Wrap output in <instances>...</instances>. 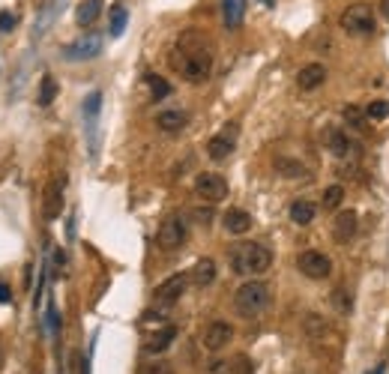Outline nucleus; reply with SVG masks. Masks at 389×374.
I'll return each instance as SVG.
<instances>
[{"mask_svg": "<svg viewBox=\"0 0 389 374\" xmlns=\"http://www.w3.org/2000/svg\"><path fill=\"white\" fill-rule=\"evenodd\" d=\"M171 64H174V69H177L189 84H204L210 78V72H213L210 42L198 30H186L180 36L177 48H174Z\"/></svg>", "mask_w": 389, "mask_h": 374, "instance_id": "f257e3e1", "label": "nucleus"}, {"mask_svg": "<svg viewBox=\"0 0 389 374\" xmlns=\"http://www.w3.org/2000/svg\"><path fill=\"white\" fill-rule=\"evenodd\" d=\"M228 260L237 276H263L273 267V252L261 243H237L228 252Z\"/></svg>", "mask_w": 389, "mask_h": 374, "instance_id": "f03ea898", "label": "nucleus"}, {"mask_svg": "<svg viewBox=\"0 0 389 374\" xmlns=\"http://www.w3.org/2000/svg\"><path fill=\"white\" fill-rule=\"evenodd\" d=\"M270 303H273V294L263 282H246L234 294V308L240 318H258L270 308Z\"/></svg>", "mask_w": 389, "mask_h": 374, "instance_id": "7ed1b4c3", "label": "nucleus"}, {"mask_svg": "<svg viewBox=\"0 0 389 374\" xmlns=\"http://www.w3.org/2000/svg\"><path fill=\"white\" fill-rule=\"evenodd\" d=\"M338 24H342L345 33H350V36H371L374 33V12L369 4H350L342 12Z\"/></svg>", "mask_w": 389, "mask_h": 374, "instance_id": "20e7f679", "label": "nucleus"}, {"mask_svg": "<svg viewBox=\"0 0 389 374\" xmlns=\"http://www.w3.org/2000/svg\"><path fill=\"white\" fill-rule=\"evenodd\" d=\"M186 243V224L183 219L171 216L159 224V234H156V246L162 248V252H177V248Z\"/></svg>", "mask_w": 389, "mask_h": 374, "instance_id": "39448f33", "label": "nucleus"}, {"mask_svg": "<svg viewBox=\"0 0 389 374\" xmlns=\"http://www.w3.org/2000/svg\"><path fill=\"white\" fill-rule=\"evenodd\" d=\"M297 267H299V272H303V276L321 282V279H326V276L333 272V260L326 258L323 252H315V248H309V252H299Z\"/></svg>", "mask_w": 389, "mask_h": 374, "instance_id": "423d86ee", "label": "nucleus"}, {"mask_svg": "<svg viewBox=\"0 0 389 374\" xmlns=\"http://www.w3.org/2000/svg\"><path fill=\"white\" fill-rule=\"evenodd\" d=\"M64 189H66V180L64 177H52L42 192V216L48 222H54L60 213H64Z\"/></svg>", "mask_w": 389, "mask_h": 374, "instance_id": "0eeeda50", "label": "nucleus"}, {"mask_svg": "<svg viewBox=\"0 0 389 374\" xmlns=\"http://www.w3.org/2000/svg\"><path fill=\"white\" fill-rule=\"evenodd\" d=\"M195 195L204 198L210 204H216L228 195V183H225V177H219V174H201L195 180Z\"/></svg>", "mask_w": 389, "mask_h": 374, "instance_id": "6e6552de", "label": "nucleus"}, {"mask_svg": "<svg viewBox=\"0 0 389 374\" xmlns=\"http://www.w3.org/2000/svg\"><path fill=\"white\" fill-rule=\"evenodd\" d=\"M189 276H183V272H177V276H171V279H165V282H162L159 284V288H156V303L159 306H174V303H177V299L186 294V288H189Z\"/></svg>", "mask_w": 389, "mask_h": 374, "instance_id": "1a4fd4ad", "label": "nucleus"}, {"mask_svg": "<svg viewBox=\"0 0 389 374\" xmlns=\"http://www.w3.org/2000/svg\"><path fill=\"white\" fill-rule=\"evenodd\" d=\"M231 339H234V327H231V323H225V320H213L210 327L204 330V347L213 351V354L222 351Z\"/></svg>", "mask_w": 389, "mask_h": 374, "instance_id": "9d476101", "label": "nucleus"}, {"mask_svg": "<svg viewBox=\"0 0 389 374\" xmlns=\"http://www.w3.org/2000/svg\"><path fill=\"white\" fill-rule=\"evenodd\" d=\"M354 234H357V213L354 210H345V213H338L333 219V240L338 246H347L354 240Z\"/></svg>", "mask_w": 389, "mask_h": 374, "instance_id": "9b49d317", "label": "nucleus"}, {"mask_svg": "<svg viewBox=\"0 0 389 374\" xmlns=\"http://www.w3.org/2000/svg\"><path fill=\"white\" fill-rule=\"evenodd\" d=\"M323 81H326V66L323 64H309V66L299 69V75H297L299 90H318Z\"/></svg>", "mask_w": 389, "mask_h": 374, "instance_id": "f8f14e48", "label": "nucleus"}, {"mask_svg": "<svg viewBox=\"0 0 389 374\" xmlns=\"http://www.w3.org/2000/svg\"><path fill=\"white\" fill-rule=\"evenodd\" d=\"M323 144H326V150H330L333 156H347L350 153V138H347V132L345 129H338V126H330L323 132Z\"/></svg>", "mask_w": 389, "mask_h": 374, "instance_id": "ddd939ff", "label": "nucleus"}, {"mask_svg": "<svg viewBox=\"0 0 389 374\" xmlns=\"http://www.w3.org/2000/svg\"><path fill=\"white\" fill-rule=\"evenodd\" d=\"M246 4L249 0H222V18H225V28L237 30L246 18Z\"/></svg>", "mask_w": 389, "mask_h": 374, "instance_id": "4468645a", "label": "nucleus"}, {"mask_svg": "<svg viewBox=\"0 0 389 374\" xmlns=\"http://www.w3.org/2000/svg\"><path fill=\"white\" fill-rule=\"evenodd\" d=\"M99 48H102V40H99V36H87V40L72 42L66 48V57L69 60H90V57L99 54Z\"/></svg>", "mask_w": 389, "mask_h": 374, "instance_id": "2eb2a0df", "label": "nucleus"}, {"mask_svg": "<svg viewBox=\"0 0 389 374\" xmlns=\"http://www.w3.org/2000/svg\"><path fill=\"white\" fill-rule=\"evenodd\" d=\"M174 339H177V327H171V323H168L165 330H159V332L150 335V342L144 344V354L156 356V354H162V351H168Z\"/></svg>", "mask_w": 389, "mask_h": 374, "instance_id": "dca6fc26", "label": "nucleus"}, {"mask_svg": "<svg viewBox=\"0 0 389 374\" xmlns=\"http://www.w3.org/2000/svg\"><path fill=\"white\" fill-rule=\"evenodd\" d=\"M234 153V138L231 135H213V138L207 141V156L213 162H225Z\"/></svg>", "mask_w": 389, "mask_h": 374, "instance_id": "f3484780", "label": "nucleus"}, {"mask_svg": "<svg viewBox=\"0 0 389 374\" xmlns=\"http://www.w3.org/2000/svg\"><path fill=\"white\" fill-rule=\"evenodd\" d=\"M249 228H252V216L246 213V210H228L225 213V231L240 236V234H249Z\"/></svg>", "mask_w": 389, "mask_h": 374, "instance_id": "a211bd4d", "label": "nucleus"}, {"mask_svg": "<svg viewBox=\"0 0 389 374\" xmlns=\"http://www.w3.org/2000/svg\"><path fill=\"white\" fill-rule=\"evenodd\" d=\"M99 16H102V0H81L78 9H75V21H78V28H90Z\"/></svg>", "mask_w": 389, "mask_h": 374, "instance_id": "6ab92c4d", "label": "nucleus"}, {"mask_svg": "<svg viewBox=\"0 0 389 374\" xmlns=\"http://www.w3.org/2000/svg\"><path fill=\"white\" fill-rule=\"evenodd\" d=\"M198 288H207V284L216 282V264H213L210 258H201L198 264L192 267V276H189Z\"/></svg>", "mask_w": 389, "mask_h": 374, "instance_id": "aec40b11", "label": "nucleus"}, {"mask_svg": "<svg viewBox=\"0 0 389 374\" xmlns=\"http://www.w3.org/2000/svg\"><path fill=\"white\" fill-rule=\"evenodd\" d=\"M156 126H159L162 132H168V135L183 132V126H186V114H183V111H162V114L156 117Z\"/></svg>", "mask_w": 389, "mask_h": 374, "instance_id": "412c9836", "label": "nucleus"}, {"mask_svg": "<svg viewBox=\"0 0 389 374\" xmlns=\"http://www.w3.org/2000/svg\"><path fill=\"white\" fill-rule=\"evenodd\" d=\"M315 216H318V207L311 201H294L291 204V222L294 224H303L306 228V224L315 222Z\"/></svg>", "mask_w": 389, "mask_h": 374, "instance_id": "4be33fe9", "label": "nucleus"}, {"mask_svg": "<svg viewBox=\"0 0 389 374\" xmlns=\"http://www.w3.org/2000/svg\"><path fill=\"white\" fill-rule=\"evenodd\" d=\"M342 201H345V186H326L323 189V198H321V204H323V210H338L342 207Z\"/></svg>", "mask_w": 389, "mask_h": 374, "instance_id": "5701e85b", "label": "nucleus"}, {"mask_svg": "<svg viewBox=\"0 0 389 374\" xmlns=\"http://www.w3.org/2000/svg\"><path fill=\"white\" fill-rule=\"evenodd\" d=\"M345 120H347V123H350V126H354L357 132H362V135L369 132V117H366V111H362V108H357V105H347V108H345Z\"/></svg>", "mask_w": 389, "mask_h": 374, "instance_id": "b1692460", "label": "nucleus"}, {"mask_svg": "<svg viewBox=\"0 0 389 374\" xmlns=\"http://www.w3.org/2000/svg\"><path fill=\"white\" fill-rule=\"evenodd\" d=\"M126 21H129V12H126V6H111V16H108L111 36H120L123 30H126Z\"/></svg>", "mask_w": 389, "mask_h": 374, "instance_id": "393cba45", "label": "nucleus"}, {"mask_svg": "<svg viewBox=\"0 0 389 374\" xmlns=\"http://www.w3.org/2000/svg\"><path fill=\"white\" fill-rule=\"evenodd\" d=\"M275 168H279V174H285V177H303V174H306L303 162H294V159H287V156L275 159Z\"/></svg>", "mask_w": 389, "mask_h": 374, "instance_id": "a878e982", "label": "nucleus"}, {"mask_svg": "<svg viewBox=\"0 0 389 374\" xmlns=\"http://www.w3.org/2000/svg\"><path fill=\"white\" fill-rule=\"evenodd\" d=\"M147 87H150V93H153V99H165L171 93V84L156 72H147Z\"/></svg>", "mask_w": 389, "mask_h": 374, "instance_id": "bb28decb", "label": "nucleus"}, {"mask_svg": "<svg viewBox=\"0 0 389 374\" xmlns=\"http://www.w3.org/2000/svg\"><path fill=\"white\" fill-rule=\"evenodd\" d=\"M57 96V81L52 78V75H42L40 81V105H52Z\"/></svg>", "mask_w": 389, "mask_h": 374, "instance_id": "cd10ccee", "label": "nucleus"}, {"mask_svg": "<svg viewBox=\"0 0 389 374\" xmlns=\"http://www.w3.org/2000/svg\"><path fill=\"white\" fill-rule=\"evenodd\" d=\"M138 374H174V368H171V363H165V359H153V363H141Z\"/></svg>", "mask_w": 389, "mask_h": 374, "instance_id": "c85d7f7f", "label": "nucleus"}, {"mask_svg": "<svg viewBox=\"0 0 389 374\" xmlns=\"http://www.w3.org/2000/svg\"><path fill=\"white\" fill-rule=\"evenodd\" d=\"M366 117H369L371 123L386 120V117H389V102H381V99H378V102H371V105L366 108Z\"/></svg>", "mask_w": 389, "mask_h": 374, "instance_id": "c756f323", "label": "nucleus"}, {"mask_svg": "<svg viewBox=\"0 0 389 374\" xmlns=\"http://www.w3.org/2000/svg\"><path fill=\"white\" fill-rule=\"evenodd\" d=\"M207 374H237L234 359H213L207 366Z\"/></svg>", "mask_w": 389, "mask_h": 374, "instance_id": "7c9ffc66", "label": "nucleus"}, {"mask_svg": "<svg viewBox=\"0 0 389 374\" xmlns=\"http://www.w3.org/2000/svg\"><path fill=\"white\" fill-rule=\"evenodd\" d=\"M333 306L338 308V315H350V299H347V291L345 288H338L333 294Z\"/></svg>", "mask_w": 389, "mask_h": 374, "instance_id": "2f4dec72", "label": "nucleus"}, {"mask_svg": "<svg viewBox=\"0 0 389 374\" xmlns=\"http://www.w3.org/2000/svg\"><path fill=\"white\" fill-rule=\"evenodd\" d=\"M12 28H16V16H12V12H0V30L9 33Z\"/></svg>", "mask_w": 389, "mask_h": 374, "instance_id": "473e14b6", "label": "nucleus"}, {"mask_svg": "<svg viewBox=\"0 0 389 374\" xmlns=\"http://www.w3.org/2000/svg\"><path fill=\"white\" fill-rule=\"evenodd\" d=\"M195 222H198V224H204V228H207V224L213 222V213H210V210H195Z\"/></svg>", "mask_w": 389, "mask_h": 374, "instance_id": "72a5a7b5", "label": "nucleus"}, {"mask_svg": "<svg viewBox=\"0 0 389 374\" xmlns=\"http://www.w3.org/2000/svg\"><path fill=\"white\" fill-rule=\"evenodd\" d=\"M9 299H12V294L6 291V284H0V303H9Z\"/></svg>", "mask_w": 389, "mask_h": 374, "instance_id": "f704fd0d", "label": "nucleus"}, {"mask_svg": "<svg viewBox=\"0 0 389 374\" xmlns=\"http://www.w3.org/2000/svg\"><path fill=\"white\" fill-rule=\"evenodd\" d=\"M381 16L389 18V0H381Z\"/></svg>", "mask_w": 389, "mask_h": 374, "instance_id": "c9c22d12", "label": "nucleus"}, {"mask_svg": "<svg viewBox=\"0 0 389 374\" xmlns=\"http://www.w3.org/2000/svg\"><path fill=\"white\" fill-rule=\"evenodd\" d=\"M366 374H383V366H378V368H371V371H366Z\"/></svg>", "mask_w": 389, "mask_h": 374, "instance_id": "e433bc0d", "label": "nucleus"}, {"mask_svg": "<svg viewBox=\"0 0 389 374\" xmlns=\"http://www.w3.org/2000/svg\"><path fill=\"white\" fill-rule=\"evenodd\" d=\"M0 366H4V351H0Z\"/></svg>", "mask_w": 389, "mask_h": 374, "instance_id": "4c0bfd02", "label": "nucleus"}]
</instances>
